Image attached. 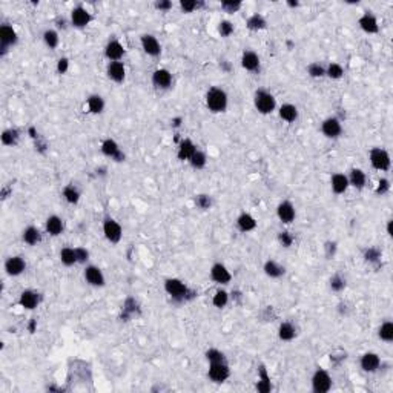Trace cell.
Returning a JSON list of instances; mask_svg holds the SVG:
<instances>
[{
  "label": "cell",
  "mask_w": 393,
  "mask_h": 393,
  "mask_svg": "<svg viewBox=\"0 0 393 393\" xmlns=\"http://www.w3.org/2000/svg\"><path fill=\"white\" fill-rule=\"evenodd\" d=\"M369 160H370L372 168L376 169V171H381V172H387L390 169V166H392V160H390L389 152L386 149H383V148L370 149Z\"/></svg>",
  "instance_id": "4"
},
{
  "label": "cell",
  "mask_w": 393,
  "mask_h": 393,
  "mask_svg": "<svg viewBox=\"0 0 393 393\" xmlns=\"http://www.w3.org/2000/svg\"><path fill=\"white\" fill-rule=\"evenodd\" d=\"M307 74L310 75L312 79H321L326 75V68L321 65V63H310V65L307 66Z\"/></svg>",
  "instance_id": "44"
},
{
  "label": "cell",
  "mask_w": 393,
  "mask_h": 393,
  "mask_svg": "<svg viewBox=\"0 0 393 393\" xmlns=\"http://www.w3.org/2000/svg\"><path fill=\"white\" fill-rule=\"evenodd\" d=\"M253 105H255V109L260 114L268 116V114H272L276 109V100L271 92L264 90H258L255 95H253Z\"/></svg>",
  "instance_id": "3"
},
{
  "label": "cell",
  "mask_w": 393,
  "mask_h": 393,
  "mask_svg": "<svg viewBox=\"0 0 393 393\" xmlns=\"http://www.w3.org/2000/svg\"><path fill=\"white\" fill-rule=\"evenodd\" d=\"M326 75L332 80H339V79H343V75H344V68L343 65H339V63H335V61L329 63L326 68Z\"/></svg>",
  "instance_id": "38"
},
{
  "label": "cell",
  "mask_w": 393,
  "mask_h": 393,
  "mask_svg": "<svg viewBox=\"0 0 393 393\" xmlns=\"http://www.w3.org/2000/svg\"><path fill=\"white\" fill-rule=\"evenodd\" d=\"M22 238H23V242L27 243L28 246H35V244H39L42 242V232H40L39 227L28 226L27 229L23 231Z\"/></svg>",
  "instance_id": "28"
},
{
  "label": "cell",
  "mask_w": 393,
  "mask_h": 393,
  "mask_svg": "<svg viewBox=\"0 0 393 393\" xmlns=\"http://www.w3.org/2000/svg\"><path fill=\"white\" fill-rule=\"evenodd\" d=\"M227 94L221 88H211L206 92V106L213 114H221L227 109Z\"/></svg>",
  "instance_id": "1"
},
{
  "label": "cell",
  "mask_w": 393,
  "mask_h": 393,
  "mask_svg": "<svg viewBox=\"0 0 393 393\" xmlns=\"http://www.w3.org/2000/svg\"><path fill=\"white\" fill-rule=\"evenodd\" d=\"M43 42L49 49H56L60 43V37L56 30H46L43 32Z\"/></svg>",
  "instance_id": "41"
},
{
  "label": "cell",
  "mask_w": 393,
  "mask_h": 393,
  "mask_svg": "<svg viewBox=\"0 0 393 393\" xmlns=\"http://www.w3.org/2000/svg\"><path fill=\"white\" fill-rule=\"evenodd\" d=\"M389 191H390V181L387 179H379L378 186L375 189V194L376 195H386V194H389Z\"/></svg>",
  "instance_id": "52"
},
{
  "label": "cell",
  "mask_w": 393,
  "mask_h": 393,
  "mask_svg": "<svg viewBox=\"0 0 393 393\" xmlns=\"http://www.w3.org/2000/svg\"><path fill=\"white\" fill-rule=\"evenodd\" d=\"M234 31H235V28H234V23H232V22H229V20H223V22H220L218 32H220L221 37H229V35L234 34Z\"/></svg>",
  "instance_id": "48"
},
{
  "label": "cell",
  "mask_w": 393,
  "mask_h": 393,
  "mask_svg": "<svg viewBox=\"0 0 393 393\" xmlns=\"http://www.w3.org/2000/svg\"><path fill=\"white\" fill-rule=\"evenodd\" d=\"M364 258L369 261V263H378L381 260V252L376 247H369L365 252H364Z\"/></svg>",
  "instance_id": "51"
},
{
  "label": "cell",
  "mask_w": 393,
  "mask_h": 393,
  "mask_svg": "<svg viewBox=\"0 0 393 393\" xmlns=\"http://www.w3.org/2000/svg\"><path fill=\"white\" fill-rule=\"evenodd\" d=\"M103 234H105V238L109 243L117 244V243H120V240L123 237V229H121L119 221H116L111 217H106L103 221Z\"/></svg>",
  "instance_id": "7"
},
{
  "label": "cell",
  "mask_w": 393,
  "mask_h": 393,
  "mask_svg": "<svg viewBox=\"0 0 393 393\" xmlns=\"http://www.w3.org/2000/svg\"><path fill=\"white\" fill-rule=\"evenodd\" d=\"M105 56L109 61H120L124 56V48L119 40H109L105 46Z\"/></svg>",
  "instance_id": "23"
},
{
  "label": "cell",
  "mask_w": 393,
  "mask_h": 393,
  "mask_svg": "<svg viewBox=\"0 0 393 393\" xmlns=\"http://www.w3.org/2000/svg\"><path fill=\"white\" fill-rule=\"evenodd\" d=\"M392 226H393V221H392V220H389V223H387V235H389V237H392V235H393V229H392Z\"/></svg>",
  "instance_id": "59"
},
{
  "label": "cell",
  "mask_w": 393,
  "mask_h": 393,
  "mask_svg": "<svg viewBox=\"0 0 393 393\" xmlns=\"http://www.w3.org/2000/svg\"><path fill=\"white\" fill-rule=\"evenodd\" d=\"M45 227H46V232L51 237H59L63 232V229H65V223H63V220L59 215H49L46 218Z\"/></svg>",
  "instance_id": "25"
},
{
  "label": "cell",
  "mask_w": 393,
  "mask_h": 393,
  "mask_svg": "<svg viewBox=\"0 0 393 393\" xmlns=\"http://www.w3.org/2000/svg\"><path fill=\"white\" fill-rule=\"evenodd\" d=\"M331 186H332V191L336 194V195H341V194H344L347 189H349V179H347V175L344 174H333L332 175V179H331Z\"/></svg>",
  "instance_id": "27"
},
{
  "label": "cell",
  "mask_w": 393,
  "mask_h": 393,
  "mask_svg": "<svg viewBox=\"0 0 393 393\" xmlns=\"http://www.w3.org/2000/svg\"><path fill=\"white\" fill-rule=\"evenodd\" d=\"M25 271H27V261H25L22 257L14 255V257L6 258V261H5V272L9 276H19Z\"/></svg>",
  "instance_id": "16"
},
{
  "label": "cell",
  "mask_w": 393,
  "mask_h": 393,
  "mask_svg": "<svg viewBox=\"0 0 393 393\" xmlns=\"http://www.w3.org/2000/svg\"><path fill=\"white\" fill-rule=\"evenodd\" d=\"M326 250H327V257L329 258H332L335 255V252H336V243H326Z\"/></svg>",
  "instance_id": "58"
},
{
  "label": "cell",
  "mask_w": 393,
  "mask_h": 393,
  "mask_svg": "<svg viewBox=\"0 0 393 393\" xmlns=\"http://www.w3.org/2000/svg\"><path fill=\"white\" fill-rule=\"evenodd\" d=\"M246 27L250 31H261V30H264L266 27H268V22H266V19L261 14H253V16H250L247 19Z\"/></svg>",
  "instance_id": "36"
},
{
  "label": "cell",
  "mask_w": 393,
  "mask_h": 393,
  "mask_svg": "<svg viewBox=\"0 0 393 393\" xmlns=\"http://www.w3.org/2000/svg\"><path fill=\"white\" fill-rule=\"evenodd\" d=\"M287 5H289V6H298V2H295V3H294V2H289Z\"/></svg>",
  "instance_id": "61"
},
{
  "label": "cell",
  "mask_w": 393,
  "mask_h": 393,
  "mask_svg": "<svg viewBox=\"0 0 393 393\" xmlns=\"http://www.w3.org/2000/svg\"><path fill=\"white\" fill-rule=\"evenodd\" d=\"M206 360L209 361V364H211V363H221V361H226L224 353H223L221 350H218V349H209V350L206 352Z\"/></svg>",
  "instance_id": "47"
},
{
  "label": "cell",
  "mask_w": 393,
  "mask_h": 393,
  "mask_svg": "<svg viewBox=\"0 0 393 393\" xmlns=\"http://www.w3.org/2000/svg\"><path fill=\"white\" fill-rule=\"evenodd\" d=\"M297 336V329L292 323L284 321L278 327V338L281 341H292Z\"/></svg>",
  "instance_id": "32"
},
{
  "label": "cell",
  "mask_w": 393,
  "mask_h": 393,
  "mask_svg": "<svg viewBox=\"0 0 393 393\" xmlns=\"http://www.w3.org/2000/svg\"><path fill=\"white\" fill-rule=\"evenodd\" d=\"M331 289L333 290V292H341V290H344L346 289V278L343 275H333L331 278Z\"/></svg>",
  "instance_id": "45"
},
{
  "label": "cell",
  "mask_w": 393,
  "mask_h": 393,
  "mask_svg": "<svg viewBox=\"0 0 393 393\" xmlns=\"http://www.w3.org/2000/svg\"><path fill=\"white\" fill-rule=\"evenodd\" d=\"M211 278L217 284H229L232 281V273L223 263H215L211 268Z\"/></svg>",
  "instance_id": "14"
},
{
  "label": "cell",
  "mask_w": 393,
  "mask_h": 393,
  "mask_svg": "<svg viewBox=\"0 0 393 393\" xmlns=\"http://www.w3.org/2000/svg\"><path fill=\"white\" fill-rule=\"evenodd\" d=\"M19 304L23 309L32 310L40 304V294L35 292V290H31V289L23 290V292L20 294V298H19Z\"/></svg>",
  "instance_id": "19"
},
{
  "label": "cell",
  "mask_w": 393,
  "mask_h": 393,
  "mask_svg": "<svg viewBox=\"0 0 393 393\" xmlns=\"http://www.w3.org/2000/svg\"><path fill=\"white\" fill-rule=\"evenodd\" d=\"M208 376H209L211 381L217 383V384H221L231 376V369H229V365H227L226 361L211 363L209 364V370H208Z\"/></svg>",
  "instance_id": "8"
},
{
  "label": "cell",
  "mask_w": 393,
  "mask_h": 393,
  "mask_svg": "<svg viewBox=\"0 0 393 393\" xmlns=\"http://www.w3.org/2000/svg\"><path fill=\"white\" fill-rule=\"evenodd\" d=\"M100 149H101V152H103V155L112 158L114 161H124V158H126L124 152L120 149L119 143L116 140H112V138H106V140H103Z\"/></svg>",
  "instance_id": "9"
},
{
  "label": "cell",
  "mask_w": 393,
  "mask_h": 393,
  "mask_svg": "<svg viewBox=\"0 0 393 393\" xmlns=\"http://www.w3.org/2000/svg\"><path fill=\"white\" fill-rule=\"evenodd\" d=\"M358 25L360 28L367 32V34H376L379 31V23H378V19L372 14V12H364V14L360 17L358 20Z\"/></svg>",
  "instance_id": "21"
},
{
  "label": "cell",
  "mask_w": 393,
  "mask_h": 393,
  "mask_svg": "<svg viewBox=\"0 0 393 393\" xmlns=\"http://www.w3.org/2000/svg\"><path fill=\"white\" fill-rule=\"evenodd\" d=\"M257 390L261 392V393H268V392L272 390L271 376L268 375V372H266L264 367H261V369H260V381L257 384Z\"/></svg>",
  "instance_id": "39"
},
{
  "label": "cell",
  "mask_w": 393,
  "mask_h": 393,
  "mask_svg": "<svg viewBox=\"0 0 393 393\" xmlns=\"http://www.w3.org/2000/svg\"><path fill=\"white\" fill-rule=\"evenodd\" d=\"M242 6H243V3L238 2V0H224V2H221V8L227 12V14H235Z\"/></svg>",
  "instance_id": "46"
},
{
  "label": "cell",
  "mask_w": 393,
  "mask_h": 393,
  "mask_svg": "<svg viewBox=\"0 0 393 393\" xmlns=\"http://www.w3.org/2000/svg\"><path fill=\"white\" fill-rule=\"evenodd\" d=\"M237 226H238V229L242 232H250V231H253L257 227V220L253 218L250 213L243 212L237 218Z\"/></svg>",
  "instance_id": "30"
},
{
  "label": "cell",
  "mask_w": 393,
  "mask_h": 393,
  "mask_svg": "<svg viewBox=\"0 0 393 393\" xmlns=\"http://www.w3.org/2000/svg\"><path fill=\"white\" fill-rule=\"evenodd\" d=\"M92 20L91 12L83 6H75L71 11V25L74 28H86L90 22Z\"/></svg>",
  "instance_id": "11"
},
{
  "label": "cell",
  "mask_w": 393,
  "mask_h": 393,
  "mask_svg": "<svg viewBox=\"0 0 393 393\" xmlns=\"http://www.w3.org/2000/svg\"><path fill=\"white\" fill-rule=\"evenodd\" d=\"M189 163H191V166L194 169H203V168L206 166V163H208V157H206V154L203 151H198L197 149L195 154L191 158H189Z\"/></svg>",
  "instance_id": "43"
},
{
  "label": "cell",
  "mask_w": 393,
  "mask_h": 393,
  "mask_svg": "<svg viewBox=\"0 0 393 393\" xmlns=\"http://www.w3.org/2000/svg\"><path fill=\"white\" fill-rule=\"evenodd\" d=\"M140 43H142V48H143V51H145L148 56H151V57H158L161 54V45L157 40L155 35L143 34L140 37Z\"/></svg>",
  "instance_id": "15"
},
{
  "label": "cell",
  "mask_w": 393,
  "mask_h": 393,
  "mask_svg": "<svg viewBox=\"0 0 393 393\" xmlns=\"http://www.w3.org/2000/svg\"><path fill=\"white\" fill-rule=\"evenodd\" d=\"M378 336L383 339L384 343H392L393 341V323L392 321H384L381 327L378 329Z\"/></svg>",
  "instance_id": "37"
},
{
  "label": "cell",
  "mask_w": 393,
  "mask_h": 393,
  "mask_svg": "<svg viewBox=\"0 0 393 393\" xmlns=\"http://www.w3.org/2000/svg\"><path fill=\"white\" fill-rule=\"evenodd\" d=\"M260 65H261V61H260V56L255 53V51H244L243 56H242V66L249 71V72H255L260 69Z\"/></svg>",
  "instance_id": "22"
},
{
  "label": "cell",
  "mask_w": 393,
  "mask_h": 393,
  "mask_svg": "<svg viewBox=\"0 0 393 393\" xmlns=\"http://www.w3.org/2000/svg\"><path fill=\"white\" fill-rule=\"evenodd\" d=\"M86 103H88V109H90L91 114H101L105 109V100L98 94H92V95L88 97Z\"/></svg>",
  "instance_id": "33"
},
{
  "label": "cell",
  "mask_w": 393,
  "mask_h": 393,
  "mask_svg": "<svg viewBox=\"0 0 393 393\" xmlns=\"http://www.w3.org/2000/svg\"><path fill=\"white\" fill-rule=\"evenodd\" d=\"M276 215H278V218H280V221L284 224L294 223L295 217H297L295 206L290 201H281L276 208Z\"/></svg>",
  "instance_id": "18"
},
{
  "label": "cell",
  "mask_w": 393,
  "mask_h": 393,
  "mask_svg": "<svg viewBox=\"0 0 393 393\" xmlns=\"http://www.w3.org/2000/svg\"><path fill=\"white\" fill-rule=\"evenodd\" d=\"M83 276H85L86 283L90 284V286H94V287H103L105 286V281H106L103 272H101V269L97 268V266H94V264L86 266V269L83 272Z\"/></svg>",
  "instance_id": "12"
},
{
  "label": "cell",
  "mask_w": 393,
  "mask_h": 393,
  "mask_svg": "<svg viewBox=\"0 0 393 393\" xmlns=\"http://www.w3.org/2000/svg\"><path fill=\"white\" fill-rule=\"evenodd\" d=\"M63 197H65V200L69 203V205H77L79 200H80V192L74 184H68V186H65V189H63Z\"/></svg>",
  "instance_id": "40"
},
{
  "label": "cell",
  "mask_w": 393,
  "mask_h": 393,
  "mask_svg": "<svg viewBox=\"0 0 393 393\" xmlns=\"http://www.w3.org/2000/svg\"><path fill=\"white\" fill-rule=\"evenodd\" d=\"M155 8L160 11H169L172 8V2H169V0H160V2L155 3Z\"/></svg>",
  "instance_id": "57"
},
{
  "label": "cell",
  "mask_w": 393,
  "mask_h": 393,
  "mask_svg": "<svg viewBox=\"0 0 393 393\" xmlns=\"http://www.w3.org/2000/svg\"><path fill=\"white\" fill-rule=\"evenodd\" d=\"M19 40V37H17V32L16 30L11 27V25H2L0 27V54L5 56L8 53V48L11 46H14Z\"/></svg>",
  "instance_id": "6"
},
{
  "label": "cell",
  "mask_w": 393,
  "mask_h": 393,
  "mask_svg": "<svg viewBox=\"0 0 393 393\" xmlns=\"http://www.w3.org/2000/svg\"><path fill=\"white\" fill-rule=\"evenodd\" d=\"M321 132L327 138H338L341 134H343V124H341V120L336 117L324 119L321 123Z\"/></svg>",
  "instance_id": "10"
},
{
  "label": "cell",
  "mask_w": 393,
  "mask_h": 393,
  "mask_svg": "<svg viewBox=\"0 0 393 393\" xmlns=\"http://www.w3.org/2000/svg\"><path fill=\"white\" fill-rule=\"evenodd\" d=\"M106 74L109 80L116 83H123L126 79V68L123 61H109V65L106 66Z\"/></svg>",
  "instance_id": "20"
},
{
  "label": "cell",
  "mask_w": 393,
  "mask_h": 393,
  "mask_svg": "<svg viewBox=\"0 0 393 393\" xmlns=\"http://www.w3.org/2000/svg\"><path fill=\"white\" fill-rule=\"evenodd\" d=\"M347 179H349V184L353 186L355 189H358V191H361V189L365 187L367 184V175L363 169L360 168H353L350 171V174L347 175Z\"/></svg>",
  "instance_id": "26"
},
{
  "label": "cell",
  "mask_w": 393,
  "mask_h": 393,
  "mask_svg": "<svg viewBox=\"0 0 393 393\" xmlns=\"http://www.w3.org/2000/svg\"><path fill=\"white\" fill-rule=\"evenodd\" d=\"M203 3L197 2V0H181L180 2V8L183 12H194L195 9H198Z\"/></svg>",
  "instance_id": "50"
},
{
  "label": "cell",
  "mask_w": 393,
  "mask_h": 393,
  "mask_svg": "<svg viewBox=\"0 0 393 393\" xmlns=\"http://www.w3.org/2000/svg\"><path fill=\"white\" fill-rule=\"evenodd\" d=\"M332 389V376L324 369H318L312 376V390L315 393H327Z\"/></svg>",
  "instance_id": "5"
},
{
  "label": "cell",
  "mask_w": 393,
  "mask_h": 393,
  "mask_svg": "<svg viewBox=\"0 0 393 393\" xmlns=\"http://www.w3.org/2000/svg\"><path fill=\"white\" fill-rule=\"evenodd\" d=\"M2 138V143L5 146H16L19 143V138H20V132L14 128H9V129H5L0 135Z\"/></svg>",
  "instance_id": "35"
},
{
  "label": "cell",
  "mask_w": 393,
  "mask_h": 393,
  "mask_svg": "<svg viewBox=\"0 0 393 393\" xmlns=\"http://www.w3.org/2000/svg\"><path fill=\"white\" fill-rule=\"evenodd\" d=\"M278 240H280V243L284 246V247H290L294 243V237L290 235L289 232H280V235H278Z\"/></svg>",
  "instance_id": "55"
},
{
  "label": "cell",
  "mask_w": 393,
  "mask_h": 393,
  "mask_svg": "<svg viewBox=\"0 0 393 393\" xmlns=\"http://www.w3.org/2000/svg\"><path fill=\"white\" fill-rule=\"evenodd\" d=\"M264 273L268 275L269 278H280L284 275L286 269L283 268V266L280 263H276L275 260H268L264 263Z\"/></svg>",
  "instance_id": "31"
},
{
  "label": "cell",
  "mask_w": 393,
  "mask_h": 393,
  "mask_svg": "<svg viewBox=\"0 0 393 393\" xmlns=\"http://www.w3.org/2000/svg\"><path fill=\"white\" fill-rule=\"evenodd\" d=\"M278 114H280V119L287 121V123H294L298 120V108L292 103H284L278 109Z\"/></svg>",
  "instance_id": "29"
},
{
  "label": "cell",
  "mask_w": 393,
  "mask_h": 393,
  "mask_svg": "<svg viewBox=\"0 0 393 393\" xmlns=\"http://www.w3.org/2000/svg\"><path fill=\"white\" fill-rule=\"evenodd\" d=\"M60 261L71 268V266L77 264V253H75V247H63L60 250Z\"/></svg>",
  "instance_id": "34"
},
{
  "label": "cell",
  "mask_w": 393,
  "mask_h": 393,
  "mask_svg": "<svg viewBox=\"0 0 393 393\" xmlns=\"http://www.w3.org/2000/svg\"><path fill=\"white\" fill-rule=\"evenodd\" d=\"M57 27H59V28H63V30H65V28H66V20H65V19H60V20H57Z\"/></svg>",
  "instance_id": "60"
},
{
  "label": "cell",
  "mask_w": 393,
  "mask_h": 393,
  "mask_svg": "<svg viewBox=\"0 0 393 393\" xmlns=\"http://www.w3.org/2000/svg\"><path fill=\"white\" fill-rule=\"evenodd\" d=\"M75 253H77V264H86L90 260V250L85 247H75Z\"/></svg>",
  "instance_id": "54"
},
{
  "label": "cell",
  "mask_w": 393,
  "mask_h": 393,
  "mask_svg": "<svg viewBox=\"0 0 393 393\" xmlns=\"http://www.w3.org/2000/svg\"><path fill=\"white\" fill-rule=\"evenodd\" d=\"M197 152V146L192 140H189V138H184V140L180 142L179 145V151H177V157L181 161H189L194 154Z\"/></svg>",
  "instance_id": "24"
},
{
  "label": "cell",
  "mask_w": 393,
  "mask_h": 393,
  "mask_svg": "<svg viewBox=\"0 0 393 393\" xmlns=\"http://www.w3.org/2000/svg\"><path fill=\"white\" fill-rule=\"evenodd\" d=\"M68 69H69V60L66 57L59 59V61H57V72L59 74H66Z\"/></svg>",
  "instance_id": "56"
},
{
  "label": "cell",
  "mask_w": 393,
  "mask_h": 393,
  "mask_svg": "<svg viewBox=\"0 0 393 393\" xmlns=\"http://www.w3.org/2000/svg\"><path fill=\"white\" fill-rule=\"evenodd\" d=\"M227 302H229V294L226 292V290L220 289L215 292V295L212 297V304L217 309H223L227 306Z\"/></svg>",
  "instance_id": "42"
},
{
  "label": "cell",
  "mask_w": 393,
  "mask_h": 393,
  "mask_svg": "<svg viewBox=\"0 0 393 393\" xmlns=\"http://www.w3.org/2000/svg\"><path fill=\"white\" fill-rule=\"evenodd\" d=\"M164 290H166V294L172 300L179 302L192 298V292L181 280H179V278H168V280L164 281Z\"/></svg>",
  "instance_id": "2"
},
{
  "label": "cell",
  "mask_w": 393,
  "mask_h": 393,
  "mask_svg": "<svg viewBox=\"0 0 393 393\" xmlns=\"http://www.w3.org/2000/svg\"><path fill=\"white\" fill-rule=\"evenodd\" d=\"M152 83H154V86L158 88V90H169V88L172 86L171 71L166 68L155 69L154 74H152Z\"/></svg>",
  "instance_id": "17"
},
{
  "label": "cell",
  "mask_w": 393,
  "mask_h": 393,
  "mask_svg": "<svg viewBox=\"0 0 393 393\" xmlns=\"http://www.w3.org/2000/svg\"><path fill=\"white\" fill-rule=\"evenodd\" d=\"M195 205H197V208L206 211V209H209L212 206V198L209 195H206V194H200L195 198Z\"/></svg>",
  "instance_id": "49"
},
{
  "label": "cell",
  "mask_w": 393,
  "mask_h": 393,
  "mask_svg": "<svg viewBox=\"0 0 393 393\" xmlns=\"http://www.w3.org/2000/svg\"><path fill=\"white\" fill-rule=\"evenodd\" d=\"M135 310H138L137 307V301L132 300V298H128L124 302V306H123V312H124V316H131L135 313Z\"/></svg>",
  "instance_id": "53"
},
{
  "label": "cell",
  "mask_w": 393,
  "mask_h": 393,
  "mask_svg": "<svg viewBox=\"0 0 393 393\" xmlns=\"http://www.w3.org/2000/svg\"><path fill=\"white\" fill-rule=\"evenodd\" d=\"M361 369L367 373H375L381 367V357L375 352H365L360 360Z\"/></svg>",
  "instance_id": "13"
}]
</instances>
